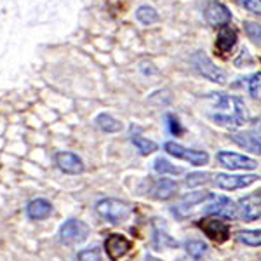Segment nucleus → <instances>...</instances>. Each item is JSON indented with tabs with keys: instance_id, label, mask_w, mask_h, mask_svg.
I'll return each instance as SVG.
<instances>
[{
	"instance_id": "1",
	"label": "nucleus",
	"mask_w": 261,
	"mask_h": 261,
	"mask_svg": "<svg viewBox=\"0 0 261 261\" xmlns=\"http://www.w3.org/2000/svg\"><path fill=\"white\" fill-rule=\"evenodd\" d=\"M209 101H211V105H209L207 115L221 127L237 129L242 127L247 122L246 103L239 96H228L223 94V92H216V94L209 96Z\"/></svg>"
},
{
	"instance_id": "2",
	"label": "nucleus",
	"mask_w": 261,
	"mask_h": 261,
	"mask_svg": "<svg viewBox=\"0 0 261 261\" xmlns=\"http://www.w3.org/2000/svg\"><path fill=\"white\" fill-rule=\"evenodd\" d=\"M96 211L101 218H105L107 221L113 223V225H119L124 223L129 218L130 207L129 204H125L124 200L119 199H103L96 204Z\"/></svg>"
},
{
	"instance_id": "3",
	"label": "nucleus",
	"mask_w": 261,
	"mask_h": 261,
	"mask_svg": "<svg viewBox=\"0 0 261 261\" xmlns=\"http://www.w3.org/2000/svg\"><path fill=\"white\" fill-rule=\"evenodd\" d=\"M91 228L87 223H84L82 220H66L60 228V241L65 246H75V244H82L89 237Z\"/></svg>"
},
{
	"instance_id": "4",
	"label": "nucleus",
	"mask_w": 261,
	"mask_h": 261,
	"mask_svg": "<svg viewBox=\"0 0 261 261\" xmlns=\"http://www.w3.org/2000/svg\"><path fill=\"white\" fill-rule=\"evenodd\" d=\"M164 150L167 151L169 155L176 159H181V161L192 164V166H205L209 162V155L205 151H200V150H190V148H185L181 146L179 143H174V141H167L164 145Z\"/></svg>"
},
{
	"instance_id": "5",
	"label": "nucleus",
	"mask_w": 261,
	"mask_h": 261,
	"mask_svg": "<svg viewBox=\"0 0 261 261\" xmlns=\"http://www.w3.org/2000/svg\"><path fill=\"white\" fill-rule=\"evenodd\" d=\"M204 214L221 218V220H237V205H235V202H231L228 197L213 195L211 202L205 204Z\"/></svg>"
},
{
	"instance_id": "6",
	"label": "nucleus",
	"mask_w": 261,
	"mask_h": 261,
	"mask_svg": "<svg viewBox=\"0 0 261 261\" xmlns=\"http://www.w3.org/2000/svg\"><path fill=\"white\" fill-rule=\"evenodd\" d=\"M192 61H193V65H195V68L199 70V73L202 75V77L207 79V81L216 82V84H225L226 82L225 73H223V71L211 61V58H209L207 54L202 53V50L193 54Z\"/></svg>"
},
{
	"instance_id": "7",
	"label": "nucleus",
	"mask_w": 261,
	"mask_h": 261,
	"mask_svg": "<svg viewBox=\"0 0 261 261\" xmlns=\"http://www.w3.org/2000/svg\"><path fill=\"white\" fill-rule=\"evenodd\" d=\"M259 179L258 174H216L213 183L221 190H239V188H246L249 185L256 183Z\"/></svg>"
},
{
	"instance_id": "8",
	"label": "nucleus",
	"mask_w": 261,
	"mask_h": 261,
	"mask_svg": "<svg viewBox=\"0 0 261 261\" xmlns=\"http://www.w3.org/2000/svg\"><path fill=\"white\" fill-rule=\"evenodd\" d=\"M237 218L242 221H256L261 218V193H251L237 202Z\"/></svg>"
},
{
	"instance_id": "9",
	"label": "nucleus",
	"mask_w": 261,
	"mask_h": 261,
	"mask_svg": "<svg viewBox=\"0 0 261 261\" xmlns=\"http://www.w3.org/2000/svg\"><path fill=\"white\" fill-rule=\"evenodd\" d=\"M218 161L230 171H252L258 167V162L254 159L247 157V155L233 153V151H220Z\"/></svg>"
},
{
	"instance_id": "10",
	"label": "nucleus",
	"mask_w": 261,
	"mask_h": 261,
	"mask_svg": "<svg viewBox=\"0 0 261 261\" xmlns=\"http://www.w3.org/2000/svg\"><path fill=\"white\" fill-rule=\"evenodd\" d=\"M105 249H107L108 258L112 261H120L133 251V242L129 239H125L124 235L112 233L105 241Z\"/></svg>"
},
{
	"instance_id": "11",
	"label": "nucleus",
	"mask_w": 261,
	"mask_h": 261,
	"mask_svg": "<svg viewBox=\"0 0 261 261\" xmlns=\"http://www.w3.org/2000/svg\"><path fill=\"white\" fill-rule=\"evenodd\" d=\"M199 228H202L209 239H213L214 242H225L230 237V228L221 218H204L199 221Z\"/></svg>"
},
{
	"instance_id": "12",
	"label": "nucleus",
	"mask_w": 261,
	"mask_h": 261,
	"mask_svg": "<svg viewBox=\"0 0 261 261\" xmlns=\"http://www.w3.org/2000/svg\"><path fill=\"white\" fill-rule=\"evenodd\" d=\"M205 21H207L211 27H225L226 23H230L231 19V12L228 11V7L221 2H209L207 7L204 11Z\"/></svg>"
},
{
	"instance_id": "13",
	"label": "nucleus",
	"mask_w": 261,
	"mask_h": 261,
	"mask_svg": "<svg viewBox=\"0 0 261 261\" xmlns=\"http://www.w3.org/2000/svg\"><path fill=\"white\" fill-rule=\"evenodd\" d=\"M56 164L60 171L66 172V174H81L84 171V162L77 153L71 151H60L56 155Z\"/></svg>"
},
{
	"instance_id": "14",
	"label": "nucleus",
	"mask_w": 261,
	"mask_h": 261,
	"mask_svg": "<svg viewBox=\"0 0 261 261\" xmlns=\"http://www.w3.org/2000/svg\"><path fill=\"white\" fill-rule=\"evenodd\" d=\"M178 190V183L171 178H161L159 181H155L153 188H151V195L155 197L157 200H167L171 199L172 195Z\"/></svg>"
},
{
	"instance_id": "15",
	"label": "nucleus",
	"mask_w": 261,
	"mask_h": 261,
	"mask_svg": "<svg viewBox=\"0 0 261 261\" xmlns=\"http://www.w3.org/2000/svg\"><path fill=\"white\" fill-rule=\"evenodd\" d=\"M235 44H237V33H235V30L230 27H223L220 33H218V39H216L218 53H221V54L230 53Z\"/></svg>"
},
{
	"instance_id": "16",
	"label": "nucleus",
	"mask_w": 261,
	"mask_h": 261,
	"mask_svg": "<svg viewBox=\"0 0 261 261\" xmlns=\"http://www.w3.org/2000/svg\"><path fill=\"white\" fill-rule=\"evenodd\" d=\"M27 213L30 220H44V218H47L53 213V205L45 199H35L28 204Z\"/></svg>"
},
{
	"instance_id": "17",
	"label": "nucleus",
	"mask_w": 261,
	"mask_h": 261,
	"mask_svg": "<svg viewBox=\"0 0 261 261\" xmlns=\"http://www.w3.org/2000/svg\"><path fill=\"white\" fill-rule=\"evenodd\" d=\"M231 140L237 143V145L244 146L246 150L254 151V153L261 155V143L256 140V138L252 136L251 133H235L233 136H231Z\"/></svg>"
},
{
	"instance_id": "18",
	"label": "nucleus",
	"mask_w": 261,
	"mask_h": 261,
	"mask_svg": "<svg viewBox=\"0 0 261 261\" xmlns=\"http://www.w3.org/2000/svg\"><path fill=\"white\" fill-rule=\"evenodd\" d=\"M213 199V193L209 192H190L181 199V207L183 209H190V207H195V205H200L204 202L211 200Z\"/></svg>"
},
{
	"instance_id": "19",
	"label": "nucleus",
	"mask_w": 261,
	"mask_h": 261,
	"mask_svg": "<svg viewBox=\"0 0 261 261\" xmlns=\"http://www.w3.org/2000/svg\"><path fill=\"white\" fill-rule=\"evenodd\" d=\"M96 125L105 133H119L122 129V124L117 119H113L110 113H99L96 117Z\"/></svg>"
},
{
	"instance_id": "20",
	"label": "nucleus",
	"mask_w": 261,
	"mask_h": 261,
	"mask_svg": "<svg viewBox=\"0 0 261 261\" xmlns=\"http://www.w3.org/2000/svg\"><path fill=\"white\" fill-rule=\"evenodd\" d=\"M136 19L140 21L141 24L148 27V24H153L159 21V12L151 6H141V7H138V11H136Z\"/></svg>"
},
{
	"instance_id": "21",
	"label": "nucleus",
	"mask_w": 261,
	"mask_h": 261,
	"mask_svg": "<svg viewBox=\"0 0 261 261\" xmlns=\"http://www.w3.org/2000/svg\"><path fill=\"white\" fill-rule=\"evenodd\" d=\"M153 169H155V172H159V174H171V176H176V174H181V172H183L181 167L171 164L167 159H164V157H159L157 161H155Z\"/></svg>"
},
{
	"instance_id": "22",
	"label": "nucleus",
	"mask_w": 261,
	"mask_h": 261,
	"mask_svg": "<svg viewBox=\"0 0 261 261\" xmlns=\"http://www.w3.org/2000/svg\"><path fill=\"white\" fill-rule=\"evenodd\" d=\"M130 141H133V145L140 150L141 155H150L159 148L157 143H153L151 140H146V138L140 136V134H134V136L130 138Z\"/></svg>"
},
{
	"instance_id": "23",
	"label": "nucleus",
	"mask_w": 261,
	"mask_h": 261,
	"mask_svg": "<svg viewBox=\"0 0 261 261\" xmlns=\"http://www.w3.org/2000/svg\"><path fill=\"white\" fill-rule=\"evenodd\" d=\"M239 241L249 247L261 246V230H241L239 231Z\"/></svg>"
},
{
	"instance_id": "24",
	"label": "nucleus",
	"mask_w": 261,
	"mask_h": 261,
	"mask_svg": "<svg viewBox=\"0 0 261 261\" xmlns=\"http://www.w3.org/2000/svg\"><path fill=\"white\" fill-rule=\"evenodd\" d=\"M185 249H187L188 254L192 256V258L195 259H200L202 256H205V252H207V244L202 242V241H188L185 244Z\"/></svg>"
},
{
	"instance_id": "25",
	"label": "nucleus",
	"mask_w": 261,
	"mask_h": 261,
	"mask_svg": "<svg viewBox=\"0 0 261 261\" xmlns=\"http://www.w3.org/2000/svg\"><path fill=\"white\" fill-rule=\"evenodd\" d=\"M209 178H211V174H207V172H192L187 178V185L188 187H200V185L207 183Z\"/></svg>"
},
{
	"instance_id": "26",
	"label": "nucleus",
	"mask_w": 261,
	"mask_h": 261,
	"mask_svg": "<svg viewBox=\"0 0 261 261\" xmlns=\"http://www.w3.org/2000/svg\"><path fill=\"white\" fill-rule=\"evenodd\" d=\"M247 89H249L251 96H254V98L261 96V73H254L247 79Z\"/></svg>"
},
{
	"instance_id": "27",
	"label": "nucleus",
	"mask_w": 261,
	"mask_h": 261,
	"mask_svg": "<svg viewBox=\"0 0 261 261\" xmlns=\"http://www.w3.org/2000/svg\"><path fill=\"white\" fill-rule=\"evenodd\" d=\"M244 27H246V33L249 39H252V42H256V44H261V27L256 23H244Z\"/></svg>"
},
{
	"instance_id": "28",
	"label": "nucleus",
	"mask_w": 261,
	"mask_h": 261,
	"mask_svg": "<svg viewBox=\"0 0 261 261\" xmlns=\"http://www.w3.org/2000/svg\"><path fill=\"white\" fill-rule=\"evenodd\" d=\"M79 261H101V254L96 249H86L79 252Z\"/></svg>"
},
{
	"instance_id": "29",
	"label": "nucleus",
	"mask_w": 261,
	"mask_h": 261,
	"mask_svg": "<svg viewBox=\"0 0 261 261\" xmlns=\"http://www.w3.org/2000/svg\"><path fill=\"white\" fill-rule=\"evenodd\" d=\"M242 7H246L247 11L256 12V14H261V0H239Z\"/></svg>"
},
{
	"instance_id": "30",
	"label": "nucleus",
	"mask_w": 261,
	"mask_h": 261,
	"mask_svg": "<svg viewBox=\"0 0 261 261\" xmlns=\"http://www.w3.org/2000/svg\"><path fill=\"white\" fill-rule=\"evenodd\" d=\"M249 133L252 134V136L256 138L259 143H261V115L258 117V119H254L252 120V124H251V130Z\"/></svg>"
},
{
	"instance_id": "31",
	"label": "nucleus",
	"mask_w": 261,
	"mask_h": 261,
	"mask_svg": "<svg viewBox=\"0 0 261 261\" xmlns=\"http://www.w3.org/2000/svg\"><path fill=\"white\" fill-rule=\"evenodd\" d=\"M167 124H169V130L174 136H178V134H181V125H179V122L176 117H172V115H167Z\"/></svg>"
}]
</instances>
